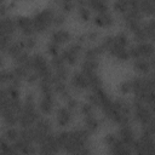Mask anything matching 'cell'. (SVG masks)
I'll return each instance as SVG.
<instances>
[{"label": "cell", "mask_w": 155, "mask_h": 155, "mask_svg": "<svg viewBox=\"0 0 155 155\" xmlns=\"http://www.w3.org/2000/svg\"><path fill=\"white\" fill-rule=\"evenodd\" d=\"M84 125H85V128L91 133V132H94L98 130L99 127V120L96 119L93 115H88V116H85L84 117Z\"/></svg>", "instance_id": "obj_21"}, {"label": "cell", "mask_w": 155, "mask_h": 155, "mask_svg": "<svg viewBox=\"0 0 155 155\" xmlns=\"http://www.w3.org/2000/svg\"><path fill=\"white\" fill-rule=\"evenodd\" d=\"M73 155H92V154H91V150L88 147H84L80 150H78L76 153H74Z\"/></svg>", "instance_id": "obj_46"}, {"label": "cell", "mask_w": 155, "mask_h": 155, "mask_svg": "<svg viewBox=\"0 0 155 155\" xmlns=\"http://www.w3.org/2000/svg\"><path fill=\"white\" fill-rule=\"evenodd\" d=\"M65 23V15L63 12H56L54 17H53V22L52 24L56 27H61Z\"/></svg>", "instance_id": "obj_39"}, {"label": "cell", "mask_w": 155, "mask_h": 155, "mask_svg": "<svg viewBox=\"0 0 155 155\" xmlns=\"http://www.w3.org/2000/svg\"><path fill=\"white\" fill-rule=\"evenodd\" d=\"M142 133H145L148 136L155 137V115L145 125L142 126Z\"/></svg>", "instance_id": "obj_26"}, {"label": "cell", "mask_w": 155, "mask_h": 155, "mask_svg": "<svg viewBox=\"0 0 155 155\" xmlns=\"http://www.w3.org/2000/svg\"><path fill=\"white\" fill-rule=\"evenodd\" d=\"M119 90H120V92H121L122 94H126V93H128L130 91H132V82H131V80H124V81L120 84Z\"/></svg>", "instance_id": "obj_40"}, {"label": "cell", "mask_w": 155, "mask_h": 155, "mask_svg": "<svg viewBox=\"0 0 155 155\" xmlns=\"http://www.w3.org/2000/svg\"><path fill=\"white\" fill-rule=\"evenodd\" d=\"M65 107L69 109V110H75L78 107H79V102L74 98V97H70V98H68L67 101H65Z\"/></svg>", "instance_id": "obj_42"}, {"label": "cell", "mask_w": 155, "mask_h": 155, "mask_svg": "<svg viewBox=\"0 0 155 155\" xmlns=\"http://www.w3.org/2000/svg\"><path fill=\"white\" fill-rule=\"evenodd\" d=\"M133 67L134 69L138 71V73H142V74H147L150 71L151 67H150V63H149V59H144V58H139V59H136L133 62Z\"/></svg>", "instance_id": "obj_20"}, {"label": "cell", "mask_w": 155, "mask_h": 155, "mask_svg": "<svg viewBox=\"0 0 155 155\" xmlns=\"http://www.w3.org/2000/svg\"><path fill=\"white\" fill-rule=\"evenodd\" d=\"M56 15V11L53 7H45L41 11H38L31 17L35 33H44L50 28V25L53 22V17Z\"/></svg>", "instance_id": "obj_1"}, {"label": "cell", "mask_w": 155, "mask_h": 155, "mask_svg": "<svg viewBox=\"0 0 155 155\" xmlns=\"http://www.w3.org/2000/svg\"><path fill=\"white\" fill-rule=\"evenodd\" d=\"M80 111L82 115L85 116H88V115H93V105L88 102H85V103H81L80 104Z\"/></svg>", "instance_id": "obj_38"}, {"label": "cell", "mask_w": 155, "mask_h": 155, "mask_svg": "<svg viewBox=\"0 0 155 155\" xmlns=\"http://www.w3.org/2000/svg\"><path fill=\"white\" fill-rule=\"evenodd\" d=\"M85 75H86V74H85ZM86 76H87V79H88V84H90V88H91V90L102 87V79H101V76H99L97 73L87 74Z\"/></svg>", "instance_id": "obj_25"}, {"label": "cell", "mask_w": 155, "mask_h": 155, "mask_svg": "<svg viewBox=\"0 0 155 155\" xmlns=\"http://www.w3.org/2000/svg\"><path fill=\"white\" fill-rule=\"evenodd\" d=\"M86 38H87V41H96L99 38V33L97 30H91L86 33Z\"/></svg>", "instance_id": "obj_43"}, {"label": "cell", "mask_w": 155, "mask_h": 155, "mask_svg": "<svg viewBox=\"0 0 155 155\" xmlns=\"http://www.w3.org/2000/svg\"><path fill=\"white\" fill-rule=\"evenodd\" d=\"M104 52H107V51L104 50V47L101 44L90 46V47L85 48V51H84V59H94V61H98V57H101Z\"/></svg>", "instance_id": "obj_14"}, {"label": "cell", "mask_w": 155, "mask_h": 155, "mask_svg": "<svg viewBox=\"0 0 155 155\" xmlns=\"http://www.w3.org/2000/svg\"><path fill=\"white\" fill-rule=\"evenodd\" d=\"M133 35H134V41H137V44H140V42H145V41H148V34H147V31H145V28H144V24L138 29V30H136L134 33H133Z\"/></svg>", "instance_id": "obj_29"}, {"label": "cell", "mask_w": 155, "mask_h": 155, "mask_svg": "<svg viewBox=\"0 0 155 155\" xmlns=\"http://www.w3.org/2000/svg\"><path fill=\"white\" fill-rule=\"evenodd\" d=\"M53 105H54L53 94H44L39 102V110L41 114L48 115L53 110Z\"/></svg>", "instance_id": "obj_12"}, {"label": "cell", "mask_w": 155, "mask_h": 155, "mask_svg": "<svg viewBox=\"0 0 155 155\" xmlns=\"http://www.w3.org/2000/svg\"><path fill=\"white\" fill-rule=\"evenodd\" d=\"M116 138H117V137H116L114 133H109V134H107V136L104 137V142L107 143V145H109V147H110V145L115 142V139H116Z\"/></svg>", "instance_id": "obj_45"}, {"label": "cell", "mask_w": 155, "mask_h": 155, "mask_svg": "<svg viewBox=\"0 0 155 155\" xmlns=\"http://www.w3.org/2000/svg\"><path fill=\"white\" fill-rule=\"evenodd\" d=\"M59 7H61V12H63V13H69V12H71L73 10H74V7H75V4L73 2V1H69V0H65V1H61L59 2Z\"/></svg>", "instance_id": "obj_36"}, {"label": "cell", "mask_w": 155, "mask_h": 155, "mask_svg": "<svg viewBox=\"0 0 155 155\" xmlns=\"http://www.w3.org/2000/svg\"><path fill=\"white\" fill-rule=\"evenodd\" d=\"M12 71H13V73L16 74V76H17L18 79H21V80L27 79L28 75L30 74V70H29L25 65H15V68H13Z\"/></svg>", "instance_id": "obj_28"}, {"label": "cell", "mask_w": 155, "mask_h": 155, "mask_svg": "<svg viewBox=\"0 0 155 155\" xmlns=\"http://www.w3.org/2000/svg\"><path fill=\"white\" fill-rule=\"evenodd\" d=\"M93 23L97 27H111L114 23V17L109 11L103 13H96V16L93 17Z\"/></svg>", "instance_id": "obj_13"}, {"label": "cell", "mask_w": 155, "mask_h": 155, "mask_svg": "<svg viewBox=\"0 0 155 155\" xmlns=\"http://www.w3.org/2000/svg\"><path fill=\"white\" fill-rule=\"evenodd\" d=\"M113 7H114V10H115L116 12L125 15V13L128 11V8H130L128 0H119V1H115V2L113 4Z\"/></svg>", "instance_id": "obj_27"}, {"label": "cell", "mask_w": 155, "mask_h": 155, "mask_svg": "<svg viewBox=\"0 0 155 155\" xmlns=\"http://www.w3.org/2000/svg\"><path fill=\"white\" fill-rule=\"evenodd\" d=\"M15 18H16L17 28L21 30V33L24 36H34L35 29H34V24H33L31 17H28V16H16Z\"/></svg>", "instance_id": "obj_6"}, {"label": "cell", "mask_w": 155, "mask_h": 155, "mask_svg": "<svg viewBox=\"0 0 155 155\" xmlns=\"http://www.w3.org/2000/svg\"><path fill=\"white\" fill-rule=\"evenodd\" d=\"M30 59V54L27 51H23L21 54H18L16 58H13V62L16 65H27Z\"/></svg>", "instance_id": "obj_34"}, {"label": "cell", "mask_w": 155, "mask_h": 155, "mask_svg": "<svg viewBox=\"0 0 155 155\" xmlns=\"http://www.w3.org/2000/svg\"><path fill=\"white\" fill-rule=\"evenodd\" d=\"M78 13H79V17L82 21H85V22L91 18V8L88 7V5H80V6H78Z\"/></svg>", "instance_id": "obj_33"}, {"label": "cell", "mask_w": 155, "mask_h": 155, "mask_svg": "<svg viewBox=\"0 0 155 155\" xmlns=\"http://www.w3.org/2000/svg\"><path fill=\"white\" fill-rule=\"evenodd\" d=\"M40 113L35 107V102H23V108L19 114V125L22 128L31 127L40 119Z\"/></svg>", "instance_id": "obj_2"}, {"label": "cell", "mask_w": 155, "mask_h": 155, "mask_svg": "<svg viewBox=\"0 0 155 155\" xmlns=\"http://www.w3.org/2000/svg\"><path fill=\"white\" fill-rule=\"evenodd\" d=\"M70 85H71V87L76 92H80V91H84V90L90 88L88 79H87V76L82 71H75V73H73V75L70 78Z\"/></svg>", "instance_id": "obj_8"}, {"label": "cell", "mask_w": 155, "mask_h": 155, "mask_svg": "<svg viewBox=\"0 0 155 155\" xmlns=\"http://www.w3.org/2000/svg\"><path fill=\"white\" fill-rule=\"evenodd\" d=\"M17 29L16 18L13 16L6 15L0 19V35H10L12 36Z\"/></svg>", "instance_id": "obj_7"}, {"label": "cell", "mask_w": 155, "mask_h": 155, "mask_svg": "<svg viewBox=\"0 0 155 155\" xmlns=\"http://www.w3.org/2000/svg\"><path fill=\"white\" fill-rule=\"evenodd\" d=\"M69 76V70L67 67H63V68H59V69H56L53 71V80H54V84L58 82V81H65Z\"/></svg>", "instance_id": "obj_24"}, {"label": "cell", "mask_w": 155, "mask_h": 155, "mask_svg": "<svg viewBox=\"0 0 155 155\" xmlns=\"http://www.w3.org/2000/svg\"><path fill=\"white\" fill-rule=\"evenodd\" d=\"M46 51H47V53L51 54L52 57L58 56V54H59V45L56 44V42L50 41V42L46 45Z\"/></svg>", "instance_id": "obj_37"}, {"label": "cell", "mask_w": 155, "mask_h": 155, "mask_svg": "<svg viewBox=\"0 0 155 155\" xmlns=\"http://www.w3.org/2000/svg\"><path fill=\"white\" fill-rule=\"evenodd\" d=\"M1 115H2L4 122L8 127H12V126L19 124V114H17L12 110H4V111H1Z\"/></svg>", "instance_id": "obj_18"}, {"label": "cell", "mask_w": 155, "mask_h": 155, "mask_svg": "<svg viewBox=\"0 0 155 155\" xmlns=\"http://www.w3.org/2000/svg\"><path fill=\"white\" fill-rule=\"evenodd\" d=\"M24 51V44H23V40H16V41H12L10 44V46L7 47L6 50V53L8 56H11L12 58H16L18 54H21L22 52Z\"/></svg>", "instance_id": "obj_17"}, {"label": "cell", "mask_w": 155, "mask_h": 155, "mask_svg": "<svg viewBox=\"0 0 155 155\" xmlns=\"http://www.w3.org/2000/svg\"><path fill=\"white\" fill-rule=\"evenodd\" d=\"M114 42L121 47H127L128 45V36L125 31H120L116 35H114Z\"/></svg>", "instance_id": "obj_30"}, {"label": "cell", "mask_w": 155, "mask_h": 155, "mask_svg": "<svg viewBox=\"0 0 155 155\" xmlns=\"http://www.w3.org/2000/svg\"><path fill=\"white\" fill-rule=\"evenodd\" d=\"M132 110H133V116H134V120L138 121L142 126L145 125L155 114L149 109V107L143 103L142 101L137 99V98H133L132 103Z\"/></svg>", "instance_id": "obj_3"}, {"label": "cell", "mask_w": 155, "mask_h": 155, "mask_svg": "<svg viewBox=\"0 0 155 155\" xmlns=\"http://www.w3.org/2000/svg\"><path fill=\"white\" fill-rule=\"evenodd\" d=\"M139 10L143 15L150 16L155 15V1H140L139 2Z\"/></svg>", "instance_id": "obj_23"}, {"label": "cell", "mask_w": 155, "mask_h": 155, "mask_svg": "<svg viewBox=\"0 0 155 155\" xmlns=\"http://www.w3.org/2000/svg\"><path fill=\"white\" fill-rule=\"evenodd\" d=\"M82 51V45L79 44L78 41L70 42L63 51H62V57L65 61V63H68L69 65H75L78 63L79 59V54Z\"/></svg>", "instance_id": "obj_4"}, {"label": "cell", "mask_w": 155, "mask_h": 155, "mask_svg": "<svg viewBox=\"0 0 155 155\" xmlns=\"http://www.w3.org/2000/svg\"><path fill=\"white\" fill-rule=\"evenodd\" d=\"M71 120V110L67 107H61L57 110V124L61 127H65Z\"/></svg>", "instance_id": "obj_16"}, {"label": "cell", "mask_w": 155, "mask_h": 155, "mask_svg": "<svg viewBox=\"0 0 155 155\" xmlns=\"http://www.w3.org/2000/svg\"><path fill=\"white\" fill-rule=\"evenodd\" d=\"M98 61H94V59H84L81 62V71L84 74H93V73H97V69H98Z\"/></svg>", "instance_id": "obj_19"}, {"label": "cell", "mask_w": 155, "mask_h": 155, "mask_svg": "<svg viewBox=\"0 0 155 155\" xmlns=\"http://www.w3.org/2000/svg\"><path fill=\"white\" fill-rule=\"evenodd\" d=\"M119 138L128 147L132 148L136 138H134V131L131 127V125H124L119 130Z\"/></svg>", "instance_id": "obj_10"}, {"label": "cell", "mask_w": 155, "mask_h": 155, "mask_svg": "<svg viewBox=\"0 0 155 155\" xmlns=\"http://www.w3.org/2000/svg\"><path fill=\"white\" fill-rule=\"evenodd\" d=\"M4 137L8 142H16L19 138V131L17 128H15V127H7L5 133H4Z\"/></svg>", "instance_id": "obj_31"}, {"label": "cell", "mask_w": 155, "mask_h": 155, "mask_svg": "<svg viewBox=\"0 0 155 155\" xmlns=\"http://www.w3.org/2000/svg\"><path fill=\"white\" fill-rule=\"evenodd\" d=\"M23 44H24V48L25 50H31L35 47L36 45V40L34 36H25L23 39Z\"/></svg>", "instance_id": "obj_41"}, {"label": "cell", "mask_w": 155, "mask_h": 155, "mask_svg": "<svg viewBox=\"0 0 155 155\" xmlns=\"http://www.w3.org/2000/svg\"><path fill=\"white\" fill-rule=\"evenodd\" d=\"M71 35L69 31L64 30V29H54L52 33H51V41L52 42H56L58 45H62V44H65L70 40Z\"/></svg>", "instance_id": "obj_15"}, {"label": "cell", "mask_w": 155, "mask_h": 155, "mask_svg": "<svg viewBox=\"0 0 155 155\" xmlns=\"http://www.w3.org/2000/svg\"><path fill=\"white\" fill-rule=\"evenodd\" d=\"M136 46H137V51H138L139 58L150 59V58L155 54V45H154L153 42L145 41V42L136 44Z\"/></svg>", "instance_id": "obj_11"}, {"label": "cell", "mask_w": 155, "mask_h": 155, "mask_svg": "<svg viewBox=\"0 0 155 155\" xmlns=\"http://www.w3.org/2000/svg\"><path fill=\"white\" fill-rule=\"evenodd\" d=\"M51 67L56 70V69H59V68H63L65 67V61L63 59L62 54H58V56H54L51 58V62H50Z\"/></svg>", "instance_id": "obj_35"}, {"label": "cell", "mask_w": 155, "mask_h": 155, "mask_svg": "<svg viewBox=\"0 0 155 155\" xmlns=\"http://www.w3.org/2000/svg\"><path fill=\"white\" fill-rule=\"evenodd\" d=\"M39 154H42V153H50V154H57L61 148H59V144H58V140H57V137L56 134L53 133H50L40 144H39Z\"/></svg>", "instance_id": "obj_5"}, {"label": "cell", "mask_w": 155, "mask_h": 155, "mask_svg": "<svg viewBox=\"0 0 155 155\" xmlns=\"http://www.w3.org/2000/svg\"><path fill=\"white\" fill-rule=\"evenodd\" d=\"M149 63H150V67H151L153 69H155V54L149 59Z\"/></svg>", "instance_id": "obj_47"}, {"label": "cell", "mask_w": 155, "mask_h": 155, "mask_svg": "<svg viewBox=\"0 0 155 155\" xmlns=\"http://www.w3.org/2000/svg\"><path fill=\"white\" fill-rule=\"evenodd\" d=\"M144 28H145V31L148 34V38L155 42V18L148 21L145 24H144Z\"/></svg>", "instance_id": "obj_32"}, {"label": "cell", "mask_w": 155, "mask_h": 155, "mask_svg": "<svg viewBox=\"0 0 155 155\" xmlns=\"http://www.w3.org/2000/svg\"><path fill=\"white\" fill-rule=\"evenodd\" d=\"M111 155H133L132 148L126 145L119 137L115 139V142L109 147Z\"/></svg>", "instance_id": "obj_9"}, {"label": "cell", "mask_w": 155, "mask_h": 155, "mask_svg": "<svg viewBox=\"0 0 155 155\" xmlns=\"http://www.w3.org/2000/svg\"><path fill=\"white\" fill-rule=\"evenodd\" d=\"M39 79H40V76H39L35 71H33V73H30V74L28 75V78H27L25 80H27L28 84H35V82L39 81Z\"/></svg>", "instance_id": "obj_44"}, {"label": "cell", "mask_w": 155, "mask_h": 155, "mask_svg": "<svg viewBox=\"0 0 155 155\" xmlns=\"http://www.w3.org/2000/svg\"><path fill=\"white\" fill-rule=\"evenodd\" d=\"M87 5L91 10L96 11L97 13H103V12L108 11V4L102 0H90L87 2Z\"/></svg>", "instance_id": "obj_22"}, {"label": "cell", "mask_w": 155, "mask_h": 155, "mask_svg": "<svg viewBox=\"0 0 155 155\" xmlns=\"http://www.w3.org/2000/svg\"><path fill=\"white\" fill-rule=\"evenodd\" d=\"M149 76H150V78H151V79H153V80L155 81V69H154V70H153V71L150 73V75H149Z\"/></svg>", "instance_id": "obj_48"}]
</instances>
